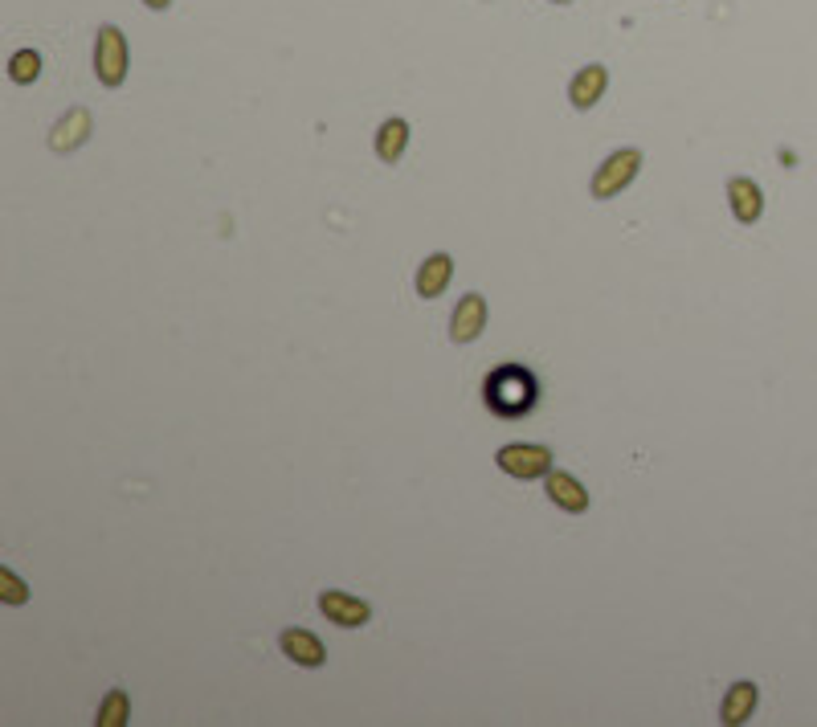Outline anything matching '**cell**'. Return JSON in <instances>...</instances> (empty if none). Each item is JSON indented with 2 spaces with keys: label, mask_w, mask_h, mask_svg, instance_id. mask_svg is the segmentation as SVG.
<instances>
[{
  "label": "cell",
  "mask_w": 817,
  "mask_h": 727,
  "mask_svg": "<svg viewBox=\"0 0 817 727\" xmlns=\"http://www.w3.org/2000/svg\"><path fill=\"white\" fill-rule=\"evenodd\" d=\"M638 168H642V151H638V148H621V151H613V156L605 159V164L597 168V176H593V197H597V200L618 197L621 189H629V184H634Z\"/></svg>",
  "instance_id": "cell-1"
},
{
  "label": "cell",
  "mask_w": 817,
  "mask_h": 727,
  "mask_svg": "<svg viewBox=\"0 0 817 727\" xmlns=\"http://www.w3.org/2000/svg\"><path fill=\"white\" fill-rule=\"evenodd\" d=\"M95 74L103 87H119L128 78V41L115 25H103L95 37Z\"/></svg>",
  "instance_id": "cell-2"
},
{
  "label": "cell",
  "mask_w": 817,
  "mask_h": 727,
  "mask_svg": "<svg viewBox=\"0 0 817 727\" xmlns=\"http://www.w3.org/2000/svg\"><path fill=\"white\" fill-rule=\"evenodd\" d=\"M495 462H499V470L511 478H540L552 470V450H547V445L516 442V445H503V450L495 454Z\"/></svg>",
  "instance_id": "cell-3"
},
{
  "label": "cell",
  "mask_w": 817,
  "mask_h": 727,
  "mask_svg": "<svg viewBox=\"0 0 817 727\" xmlns=\"http://www.w3.org/2000/svg\"><path fill=\"white\" fill-rule=\"evenodd\" d=\"M486 401L503 413H519L532 404V380L516 368H503L495 380H486Z\"/></svg>",
  "instance_id": "cell-4"
},
{
  "label": "cell",
  "mask_w": 817,
  "mask_h": 727,
  "mask_svg": "<svg viewBox=\"0 0 817 727\" xmlns=\"http://www.w3.org/2000/svg\"><path fill=\"white\" fill-rule=\"evenodd\" d=\"M319 613H323L332 625H340V630H360V625H368L373 609H368V601H360V597H352V593L323 589V593H319Z\"/></svg>",
  "instance_id": "cell-5"
},
{
  "label": "cell",
  "mask_w": 817,
  "mask_h": 727,
  "mask_svg": "<svg viewBox=\"0 0 817 727\" xmlns=\"http://www.w3.org/2000/svg\"><path fill=\"white\" fill-rule=\"evenodd\" d=\"M483 327H486V299L483 294H466V299L458 302V311L450 315V340L470 343L483 335Z\"/></svg>",
  "instance_id": "cell-6"
},
{
  "label": "cell",
  "mask_w": 817,
  "mask_h": 727,
  "mask_svg": "<svg viewBox=\"0 0 817 727\" xmlns=\"http://www.w3.org/2000/svg\"><path fill=\"white\" fill-rule=\"evenodd\" d=\"M278 646H282V654L291 658V662H299V666H323L327 662L323 641H319L315 633H307V630H282Z\"/></svg>",
  "instance_id": "cell-7"
},
{
  "label": "cell",
  "mask_w": 817,
  "mask_h": 727,
  "mask_svg": "<svg viewBox=\"0 0 817 727\" xmlns=\"http://www.w3.org/2000/svg\"><path fill=\"white\" fill-rule=\"evenodd\" d=\"M547 498L568 515H580L588 507V490L580 486V478L564 475V470H547Z\"/></svg>",
  "instance_id": "cell-8"
},
{
  "label": "cell",
  "mask_w": 817,
  "mask_h": 727,
  "mask_svg": "<svg viewBox=\"0 0 817 727\" xmlns=\"http://www.w3.org/2000/svg\"><path fill=\"white\" fill-rule=\"evenodd\" d=\"M605 87H609V74H605V66H585V70L572 78V87H568L572 107H577V111H588V107H597V103H601V95H605Z\"/></svg>",
  "instance_id": "cell-9"
},
{
  "label": "cell",
  "mask_w": 817,
  "mask_h": 727,
  "mask_svg": "<svg viewBox=\"0 0 817 727\" xmlns=\"http://www.w3.org/2000/svg\"><path fill=\"white\" fill-rule=\"evenodd\" d=\"M756 699H761V695H756V682H731L728 695H723V703H720V720L728 727H740L744 720H752Z\"/></svg>",
  "instance_id": "cell-10"
},
{
  "label": "cell",
  "mask_w": 817,
  "mask_h": 727,
  "mask_svg": "<svg viewBox=\"0 0 817 727\" xmlns=\"http://www.w3.org/2000/svg\"><path fill=\"white\" fill-rule=\"evenodd\" d=\"M450 274H454L450 253H429L417 270V294L421 299H437V294L445 291V282H450Z\"/></svg>",
  "instance_id": "cell-11"
},
{
  "label": "cell",
  "mask_w": 817,
  "mask_h": 727,
  "mask_svg": "<svg viewBox=\"0 0 817 727\" xmlns=\"http://www.w3.org/2000/svg\"><path fill=\"white\" fill-rule=\"evenodd\" d=\"M728 200H731V213H736V221L740 225H752L756 217L764 213V197H761V189H756L752 180H731L728 184Z\"/></svg>",
  "instance_id": "cell-12"
},
{
  "label": "cell",
  "mask_w": 817,
  "mask_h": 727,
  "mask_svg": "<svg viewBox=\"0 0 817 727\" xmlns=\"http://www.w3.org/2000/svg\"><path fill=\"white\" fill-rule=\"evenodd\" d=\"M87 135H90V115L82 111V107H74V111L54 127V135H49V148H54V151H74V148H82V143H87Z\"/></svg>",
  "instance_id": "cell-13"
},
{
  "label": "cell",
  "mask_w": 817,
  "mask_h": 727,
  "mask_svg": "<svg viewBox=\"0 0 817 727\" xmlns=\"http://www.w3.org/2000/svg\"><path fill=\"white\" fill-rule=\"evenodd\" d=\"M405 148H409V123L405 119L381 123V131H376V156H381L384 164H397V159L405 156Z\"/></svg>",
  "instance_id": "cell-14"
},
{
  "label": "cell",
  "mask_w": 817,
  "mask_h": 727,
  "mask_svg": "<svg viewBox=\"0 0 817 727\" xmlns=\"http://www.w3.org/2000/svg\"><path fill=\"white\" fill-rule=\"evenodd\" d=\"M131 720V699H128V691H119L115 687L111 695L103 699V703H98V727H123Z\"/></svg>",
  "instance_id": "cell-15"
},
{
  "label": "cell",
  "mask_w": 817,
  "mask_h": 727,
  "mask_svg": "<svg viewBox=\"0 0 817 727\" xmlns=\"http://www.w3.org/2000/svg\"><path fill=\"white\" fill-rule=\"evenodd\" d=\"M37 74H41V57L33 54V49H16L13 62H8V78L21 82V87H29Z\"/></svg>",
  "instance_id": "cell-16"
},
{
  "label": "cell",
  "mask_w": 817,
  "mask_h": 727,
  "mask_svg": "<svg viewBox=\"0 0 817 727\" xmlns=\"http://www.w3.org/2000/svg\"><path fill=\"white\" fill-rule=\"evenodd\" d=\"M0 601H5V605H25V601H29V589H25V580L16 577L13 568H0Z\"/></svg>",
  "instance_id": "cell-17"
},
{
  "label": "cell",
  "mask_w": 817,
  "mask_h": 727,
  "mask_svg": "<svg viewBox=\"0 0 817 727\" xmlns=\"http://www.w3.org/2000/svg\"><path fill=\"white\" fill-rule=\"evenodd\" d=\"M143 5H148V8H168L172 0H143Z\"/></svg>",
  "instance_id": "cell-18"
},
{
  "label": "cell",
  "mask_w": 817,
  "mask_h": 727,
  "mask_svg": "<svg viewBox=\"0 0 817 727\" xmlns=\"http://www.w3.org/2000/svg\"><path fill=\"white\" fill-rule=\"evenodd\" d=\"M556 5H568V0H556Z\"/></svg>",
  "instance_id": "cell-19"
}]
</instances>
